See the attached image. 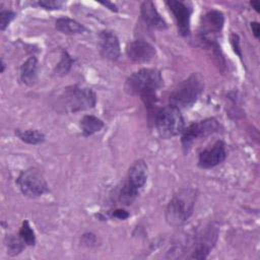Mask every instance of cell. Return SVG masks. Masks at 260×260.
<instances>
[{
  "instance_id": "cell-1",
  "label": "cell",
  "mask_w": 260,
  "mask_h": 260,
  "mask_svg": "<svg viewBox=\"0 0 260 260\" xmlns=\"http://www.w3.org/2000/svg\"><path fill=\"white\" fill-rule=\"evenodd\" d=\"M164 85L160 71L142 68L132 73L126 80L125 90L129 94H139L148 107L155 101V92Z\"/></svg>"
},
{
  "instance_id": "cell-2",
  "label": "cell",
  "mask_w": 260,
  "mask_h": 260,
  "mask_svg": "<svg viewBox=\"0 0 260 260\" xmlns=\"http://www.w3.org/2000/svg\"><path fill=\"white\" fill-rule=\"evenodd\" d=\"M95 104L96 94L91 88L71 85L65 87L57 96L56 107L61 112L76 113L92 109Z\"/></svg>"
},
{
  "instance_id": "cell-3",
  "label": "cell",
  "mask_w": 260,
  "mask_h": 260,
  "mask_svg": "<svg viewBox=\"0 0 260 260\" xmlns=\"http://www.w3.org/2000/svg\"><path fill=\"white\" fill-rule=\"evenodd\" d=\"M196 200L194 189L185 188L179 191L170 200L166 209V220L170 225H182L192 214Z\"/></svg>"
},
{
  "instance_id": "cell-4",
  "label": "cell",
  "mask_w": 260,
  "mask_h": 260,
  "mask_svg": "<svg viewBox=\"0 0 260 260\" xmlns=\"http://www.w3.org/2000/svg\"><path fill=\"white\" fill-rule=\"evenodd\" d=\"M203 90V78L199 73H192L183 80L172 91L170 103L178 109H187L192 107L200 96Z\"/></svg>"
},
{
  "instance_id": "cell-5",
  "label": "cell",
  "mask_w": 260,
  "mask_h": 260,
  "mask_svg": "<svg viewBox=\"0 0 260 260\" xmlns=\"http://www.w3.org/2000/svg\"><path fill=\"white\" fill-rule=\"evenodd\" d=\"M155 127L159 136L170 139L183 132L184 119L180 109L169 105L160 109L155 117Z\"/></svg>"
},
{
  "instance_id": "cell-6",
  "label": "cell",
  "mask_w": 260,
  "mask_h": 260,
  "mask_svg": "<svg viewBox=\"0 0 260 260\" xmlns=\"http://www.w3.org/2000/svg\"><path fill=\"white\" fill-rule=\"evenodd\" d=\"M16 183L21 193L29 198L40 197L49 191L48 183L43 174L36 168L22 171Z\"/></svg>"
},
{
  "instance_id": "cell-7",
  "label": "cell",
  "mask_w": 260,
  "mask_h": 260,
  "mask_svg": "<svg viewBox=\"0 0 260 260\" xmlns=\"http://www.w3.org/2000/svg\"><path fill=\"white\" fill-rule=\"evenodd\" d=\"M220 128L219 123L214 118L205 119L199 122H194L191 125H189L185 130H183L182 134V146L184 149V152L187 153L193 142L197 140L199 137H206L210 134H213L217 132Z\"/></svg>"
},
{
  "instance_id": "cell-8",
  "label": "cell",
  "mask_w": 260,
  "mask_h": 260,
  "mask_svg": "<svg viewBox=\"0 0 260 260\" xmlns=\"http://www.w3.org/2000/svg\"><path fill=\"white\" fill-rule=\"evenodd\" d=\"M219 228L215 222H210L195 237L193 250L190 258L205 259L217 242Z\"/></svg>"
},
{
  "instance_id": "cell-9",
  "label": "cell",
  "mask_w": 260,
  "mask_h": 260,
  "mask_svg": "<svg viewBox=\"0 0 260 260\" xmlns=\"http://www.w3.org/2000/svg\"><path fill=\"white\" fill-rule=\"evenodd\" d=\"M166 4L175 17L180 35L187 37L190 34V18L192 8L187 3L177 0L167 1Z\"/></svg>"
},
{
  "instance_id": "cell-10",
  "label": "cell",
  "mask_w": 260,
  "mask_h": 260,
  "mask_svg": "<svg viewBox=\"0 0 260 260\" xmlns=\"http://www.w3.org/2000/svg\"><path fill=\"white\" fill-rule=\"evenodd\" d=\"M126 54L128 58L135 63H147L155 57L156 51L147 41L137 39L127 45Z\"/></svg>"
},
{
  "instance_id": "cell-11",
  "label": "cell",
  "mask_w": 260,
  "mask_h": 260,
  "mask_svg": "<svg viewBox=\"0 0 260 260\" xmlns=\"http://www.w3.org/2000/svg\"><path fill=\"white\" fill-rule=\"evenodd\" d=\"M225 144L223 141L218 140L211 147L199 153L198 166L201 169H211L220 165L225 159Z\"/></svg>"
},
{
  "instance_id": "cell-12",
  "label": "cell",
  "mask_w": 260,
  "mask_h": 260,
  "mask_svg": "<svg viewBox=\"0 0 260 260\" xmlns=\"http://www.w3.org/2000/svg\"><path fill=\"white\" fill-rule=\"evenodd\" d=\"M223 14L218 10H210L203 17L200 24L201 35L205 41H213L212 36L219 32L223 26Z\"/></svg>"
},
{
  "instance_id": "cell-13",
  "label": "cell",
  "mask_w": 260,
  "mask_h": 260,
  "mask_svg": "<svg viewBox=\"0 0 260 260\" xmlns=\"http://www.w3.org/2000/svg\"><path fill=\"white\" fill-rule=\"evenodd\" d=\"M140 13L144 23L153 29L165 30L168 27L166 20L160 16L152 1H143L140 6Z\"/></svg>"
},
{
  "instance_id": "cell-14",
  "label": "cell",
  "mask_w": 260,
  "mask_h": 260,
  "mask_svg": "<svg viewBox=\"0 0 260 260\" xmlns=\"http://www.w3.org/2000/svg\"><path fill=\"white\" fill-rule=\"evenodd\" d=\"M101 53L108 60H116L120 56V43L117 36L110 30L101 34Z\"/></svg>"
},
{
  "instance_id": "cell-15",
  "label": "cell",
  "mask_w": 260,
  "mask_h": 260,
  "mask_svg": "<svg viewBox=\"0 0 260 260\" xmlns=\"http://www.w3.org/2000/svg\"><path fill=\"white\" fill-rule=\"evenodd\" d=\"M147 180V165L143 159H138L132 164L128 172V183L137 188H142Z\"/></svg>"
},
{
  "instance_id": "cell-16",
  "label": "cell",
  "mask_w": 260,
  "mask_h": 260,
  "mask_svg": "<svg viewBox=\"0 0 260 260\" xmlns=\"http://www.w3.org/2000/svg\"><path fill=\"white\" fill-rule=\"evenodd\" d=\"M38 75V60L31 56L26 59L20 67V79L26 85L35 83Z\"/></svg>"
},
{
  "instance_id": "cell-17",
  "label": "cell",
  "mask_w": 260,
  "mask_h": 260,
  "mask_svg": "<svg viewBox=\"0 0 260 260\" xmlns=\"http://www.w3.org/2000/svg\"><path fill=\"white\" fill-rule=\"evenodd\" d=\"M55 26L57 30L64 35H77L86 31L84 25L79 23L78 21L71 19L69 17H61L56 20Z\"/></svg>"
},
{
  "instance_id": "cell-18",
  "label": "cell",
  "mask_w": 260,
  "mask_h": 260,
  "mask_svg": "<svg viewBox=\"0 0 260 260\" xmlns=\"http://www.w3.org/2000/svg\"><path fill=\"white\" fill-rule=\"evenodd\" d=\"M104 126V122L93 115H85L80 120V129L84 137H88L100 132Z\"/></svg>"
},
{
  "instance_id": "cell-19",
  "label": "cell",
  "mask_w": 260,
  "mask_h": 260,
  "mask_svg": "<svg viewBox=\"0 0 260 260\" xmlns=\"http://www.w3.org/2000/svg\"><path fill=\"white\" fill-rule=\"evenodd\" d=\"M15 135L23 142L31 145H37L45 141V135L44 133L38 131V130H32V129H27V130H21V129H16L15 130Z\"/></svg>"
},
{
  "instance_id": "cell-20",
  "label": "cell",
  "mask_w": 260,
  "mask_h": 260,
  "mask_svg": "<svg viewBox=\"0 0 260 260\" xmlns=\"http://www.w3.org/2000/svg\"><path fill=\"white\" fill-rule=\"evenodd\" d=\"M24 242L19 236L15 237L13 235H7L5 238V246L7 248V253L9 256L14 257L20 254L24 248Z\"/></svg>"
},
{
  "instance_id": "cell-21",
  "label": "cell",
  "mask_w": 260,
  "mask_h": 260,
  "mask_svg": "<svg viewBox=\"0 0 260 260\" xmlns=\"http://www.w3.org/2000/svg\"><path fill=\"white\" fill-rule=\"evenodd\" d=\"M137 195H138V189L127 182L120 191L119 201L124 205H130L135 201Z\"/></svg>"
},
{
  "instance_id": "cell-22",
  "label": "cell",
  "mask_w": 260,
  "mask_h": 260,
  "mask_svg": "<svg viewBox=\"0 0 260 260\" xmlns=\"http://www.w3.org/2000/svg\"><path fill=\"white\" fill-rule=\"evenodd\" d=\"M72 64H73V59L71 58V56L66 51H63L61 54V59L59 63L54 68V74L57 76L66 75L70 71Z\"/></svg>"
},
{
  "instance_id": "cell-23",
  "label": "cell",
  "mask_w": 260,
  "mask_h": 260,
  "mask_svg": "<svg viewBox=\"0 0 260 260\" xmlns=\"http://www.w3.org/2000/svg\"><path fill=\"white\" fill-rule=\"evenodd\" d=\"M18 236L21 238V240L27 246H34L36 244L35 232L31 229V226H30V224L27 220L22 221V224H21V228L19 230Z\"/></svg>"
},
{
  "instance_id": "cell-24",
  "label": "cell",
  "mask_w": 260,
  "mask_h": 260,
  "mask_svg": "<svg viewBox=\"0 0 260 260\" xmlns=\"http://www.w3.org/2000/svg\"><path fill=\"white\" fill-rule=\"evenodd\" d=\"M15 13L11 10H2L0 12V29L4 30L14 19Z\"/></svg>"
},
{
  "instance_id": "cell-25",
  "label": "cell",
  "mask_w": 260,
  "mask_h": 260,
  "mask_svg": "<svg viewBox=\"0 0 260 260\" xmlns=\"http://www.w3.org/2000/svg\"><path fill=\"white\" fill-rule=\"evenodd\" d=\"M38 4L48 10H56V9H60L64 2L60 1V0H41L38 2Z\"/></svg>"
},
{
  "instance_id": "cell-26",
  "label": "cell",
  "mask_w": 260,
  "mask_h": 260,
  "mask_svg": "<svg viewBox=\"0 0 260 260\" xmlns=\"http://www.w3.org/2000/svg\"><path fill=\"white\" fill-rule=\"evenodd\" d=\"M81 241L86 246H93L96 243V237L91 233H86L82 236Z\"/></svg>"
},
{
  "instance_id": "cell-27",
  "label": "cell",
  "mask_w": 260,
  "mask_h": 260,
  "mask_svg": "<svg viewBox=\"0 0 260 260\" xmlns=\"http://www.w3.org/2000/svg\"><path fill=\"white\" fill-rule=\"evenodd\" d=\"M112 215L119 219H126L129 217V213L124 209H116V210H114Z\"/></svg>"
},
{
  "instance_id": "cell-28",
  "label": "cell",
  "mask_w": 260,
  "mask_h": 260,
  "mask_svg": "<svg viewBox=\"0 0 260 260\" xmlns=\"http://www.w3.org/2000/svg\"><path fill=\"white\" fill-rule=\"evenodd\" d=\"M231 41H232V45H233L235 52L241 57V52H240V47H239V37L237 35H233Z\"/></svg>"
},
{
  "instance_id": "cell-29",
  "label": "cell",
  "mask_w": 260,
  "mask_h": 260,
  "mask_svg": "<svg viewBox=\"0 0 260 260\" xmlns=\"http://www.w3.org/2000/svg\"><path fill=\"white\" fill-rule=\"evenodd\" d=\"M251 28L253 31V35L255 36V38H259L260 36V27H259V23L257 21H253L251 22Z\"/></svg>"
},
{
  "instance_id": "cell-30",
  "label": "cell",
  "mask_w": 260,
  "mask_h": 260,
  "mask_svg": "<svg viewBox=\"0 0 260 260\" xmlns=\"http://www.w3.org/2000/svg\"><path fill=\"white\" fill-rule=\"evenodd\" d=\"M101 4H103V5H105L106 7H108L110 10H112V11H117L118 9H117V6L114 4V3H111V2H109V1H106V2H100Z\"/></svg>"
},
{
  "instance_id": "cell-31",
  "label": "cell",
  "mask_w": 260,
  "mask_h": 260,
  "mask_svg": "<svg viewBox=\"0 0 260 260\" xmlns=\"http://www.w3.org/2000/svg\"><path fill=\"white\" fill-rule=\"evenodd\" d=\"M250 4L253 6V8H254L257 12H259V8H260V2H259V1H252Z\"/></svg>"
},
{
  "instance_id": "cell-32",
  "label": "cell",
  "mask_w": 260,
  "mask_h": 260,
  "mask_svg": "<svg viewBox=\"0 0 260 260\" xmlns=\"http://www.w3.org/2000/svg\"><path fill=\"white\" fill-rule=\"evenodd\" d=\"M4 68H5V64L3 62V59H1V72L4 71Z\"/></svg>"
}]
</instances>
